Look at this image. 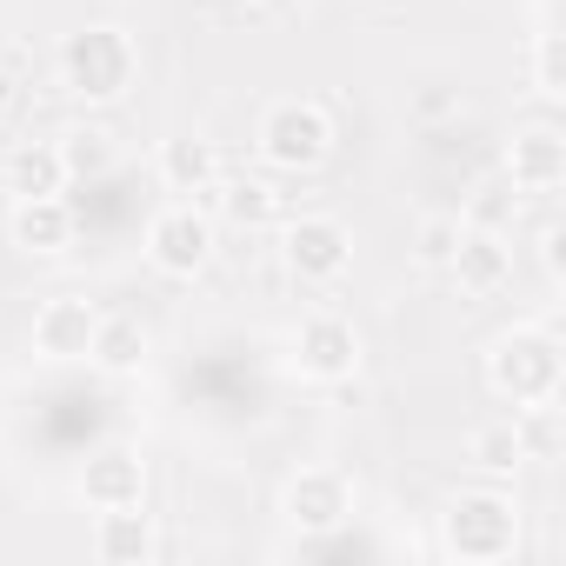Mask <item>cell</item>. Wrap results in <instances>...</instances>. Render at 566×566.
<instances>
[{
    "label": "cell",
    "instance_id": "11",
    "mask_svg": "<svg viewBox=\"0 0 566 566\" xmlns=\"http://www.w3.org/2000/svg\"><path fill=\"white\" fill-rule=\"evenodd\" d=\"M94 327H101V314L87 307V301H48L41 314H34V354L41 360H87V347H94Z\"/></svg>",
    "mask_w": 566,
    "mask_h": 566
},
{
    "label": "cell",
    "instance_id": "12",
    "mask_svg": "<svg viewBox=\"0 0 566 566\" xmlns=\"http://www.w3.org/2000/svg\"><path fill=\"white\" fill-rule=\"evenodd\" d=\"M81 500H87L94 513H101V506H140V500H147V467H140V453H127V447L94 453L87 473H81Z\"/></svg>",
    "mask_w": 566,
    "mask_h": 566
},
{
    "label": "cell",
    "instance_id": "20",
    "mask_svg": "<svg viewBox=\"0 0 566 566\" xmlns=\"http://www.w3.org/2000/svg\"><path fill=\"white\" fill-rule=\"evenodd\" d=\"M54 147H61L67 180H107V174H114V134H101V127H74V134H61Z\"/></svg>",
    "mask_w": 566,
    "mask_h": 566
},
{
    "label": "cell",
    "instance_id": "1",
    "mask_svg": "<svg viewBox=\"0 0 566 566\" xmlns=\"http://www.w3.org/2000/svg\"><path fill=\"white\" fill-rule=\"evenodd\" d=\"M440 553L460 566H500L520 553V506L493 486H467L440 513Z\"/></svg>",
    "mask_w": 566,
    "mask_h": 566
},
{
    "label": "cell",
    "instance_id": "22",
    "mask_svg": "<svg viewBox=\"0 0 566 566\" xmlns=\"http://www.w3.org/2000/svg\"><path fill=\"white\" fill-rule=\"evenodd\" d=\"M533 81H539V94H546V101H559V94H566V61H559V34H539V48H533Z\"/></svg>",
    "mask_w": 566,
    "mask_h": 566
},
{
    "label": "cell",
    "instance_id": "16",
    "mask_svg": "<svg viewBox=\"0 0 566 566\" xmlns=\"http://www.w3.org/2000/svg\"><path fill=\"white\" fill-rule=\"evenodd\" d=\"M147 354H154V340H147V327H140L134 314H101L94 347H87V360H94L101 374H140Z\"/></svg>",
    "mask_w": 566,
    "mask_h": 566
},
{
    "label": "cell",
    "instance_id": "15",
    "mask_svg": "<svg viewBox=\"0 0 566 566\" xmlns=\"http://www.w3.org/2000/svg\"><path fill=\"white\" fill-rule=\"evenodd\" d=\"M213 180H220L213 140H193V134L160 140V187H167V193H207Z\"/></svg>",
    "mask_w": 566,
    "mask_h": 566
},
{
    "label": "cell",
    "instance_id": "13",
    "mask_svg": "<svg viewBox=\"0 0 566 566\" xmlns=\"http://www.w3.org/2000/svg\"><path fill=\"white\" fill-rule=\"evenodd\" d=\"M14 247L21 253H67L74 247V207L61 193H41V200H14V220H8Z\"/></svg>",
    "mask_w": 566,
    "mask_h": 566
},
{
    "label": "cell",
    "instance_id": "19",
    "mask_svg": "<svg viewBox=\"0 0 566 566\" xmlns=\"http://www.w3.org/2000/svg\"><path fill=\"white\" fill-rule=\"evenodd\" d=\"M467 460H473L480 473H520V467H526V427H520V420H486V427H473Z\"/></svg>",
    "mask_w": 566,
    "mask_h": 566
},
{
    "label": "cell",
    "instance_id": "17",
    "mask_svg": "<svg viewBox=\"0 0 566 566\" xmlns=\"http://www.w3.org/2000/svg\"><path fill=\"white\" fill-rule=\"evenodd\" d=\"M61 187H67V167H61V147L54 140L14 147V160H8V193L14 200H41V193H61Z\"/></svg>",
    "mask_w": 566,
    "mask_h": 566
},
{
    "label": "cell",
    "instance_id": "14",
    "mask_svg": "<svg viewBox=\"0 0 566 566\" xmlns=\"http://www.w3.org/2000/svg\"><path fill=\"white\" fill-rule=\"evenodd\" d=\"M154 520L140 513V506H101V520H94V553L107 559V566H147L154 559Z\"/></svg>",
    "mask_w": 566,
    "mask_h": 566
},
{
    "label": "cell",
    "instance_id": "9",
    "mask_svg": "<svg viewBox=\"0 0 566 566\" xmlns=\"http://www.w3.org/2000/svg\"><path fill=\"white\" fill-rule=\"evenodd\" d=\"M506 180L520 193H553L566 180V134L559 127H520L506 140Z\"/></svg>",
    "mask_w": 566,
    "mask_h": 566
},
{
    "label": "cell",
    "instance_id": "2",
    "mask_svg": "<svg viewBox=\"0 0 566 566\" xmlns=\"http://www.w3.org/2000/svg\"><path fill=\"white\" fill-rule=\"evenodd\" d=\"M559 380H566V354L546 327H513L486 354V387L513 407H553Z\"/></svg>",
    "mask_w": 566,
    "mask_h": 566
},
{
    "label": "cell",
    "instance_id": "18",
    "mask_svg": "<svg viewBox=\"0 0 566 566\" xmlns=\"http://www.w3.org/2000/svg\"><path fill=\"white\" fill-rule=\"evenodd\" d=\"M207 193H213L220 220H233V227H273V220H280V193H273L266 180H247V174L227 180V174H220Z\"/></svg>",
    "mask_w": 566,
    "mask_h": 566
},
{
    "label": "cell",
    "instance_id": "7",
    "mask_svg": "<svg viewBox=\"0 0 566 566\" xmlns=\"http://www.w3.org/2000/svg\"><path fill=\"white\" fill-rule=\"evenodd\" d=\"M294 374L314 387H347L360 374V334L340 314H307L294 327Z\"/></svg>",
    "mask_w": 566,
    "mask_h": 566
},
{
    "label": "cell",
    "instance_id": "3",
    "mask_svg": "<svg viewBox=\"0 0 566 566\" xmlns=\"http://www.w3.org/2000/svg\"><path fill=\"white\" fill-rule=\"evenodd\" d=\"M54 61H61V87H67L74 101H87V107L120 101V94L134 87V74H140L134 34H120V28H81V34L61 41Z\"/></svg>",
    "mask_w": 566,
    "mask_h": 566
},
{
    "label": "cell",
    "instance_id": "5",
    "mask_svg": "<svg viewBox=\"0 0 566 566\" xmlns=\"http://www.w3.org/2000/svg\"><path fill=\"white\" fill-rule=\"evenodd\" d=\"M147 260H154L167 280H193V273H207V260H213V220H207L193 200L160 207V213L147 220Z\"/></svg>",
    "mask_w": 566,
    "mask_h": 566
},
{
    "label": "cell",
    "instance_id": "4",
    "mask_svg": "<svg viewBox=\"0 0 566 566\" xmlns=\"http://www.w3.org/2000/svg\"><path fill=\"white\" fill-rule=\"evenodd\" d=\"M260 160L280 167V174H307L334 154V114L321 101H273L260 114V134H253Z\"/></svg>",
    "mask_w": 566,
    "mask_h": 566
},
{
    "label": "cell",
    "instance_id": "8",
    "mask_svg": "<svg viewBox=\"0 0 566 566\" xmlns=\"http://www.w3.org/2000/svg\"><path fill=\"white\" fill-rule=\"evenodd\" d=\"M340 520H354V486H347V473H334V467H301V473L287 480V526H294V533H327V526H340Z\"/></svg>",
    "mask_w": 566,
    "mask_h": 566
},
{
    "label": "cell",
    "instance_id": "10",
    "mask_svg": "<svg viewBox=\"0 0 566 566\" xmlns=\"http://www.w3.org/2000/svg\"><path fill=\"white\" fill-rule=\"evenodd\" d=\"M447 273L460 280V294L486 301V294H500L506 280H513V247L500 233H486V227H467L460 247H453V260H447Z\"/></svg>",
    "mask_w": 566,
    "mask_h": 566
},
{
    "label": "cell",
    "instance_id": "21",
    "mask_svg": "<svg viewBox=\"0 0 566 566\" xmlns=\"http://www.w3.org/2000/svg\"><path fill=\"white\" fill-rule=\"evenodd\" d=\"M460 233H467V220H453V213L420 220V233H413V260H420V266H447L453 247H460Z\"/></svg>",
    "mask_w": 566,
    "mask_h": 566
},
{
    "label": "cell",
    "instance_id": "23",
    "mask_svg": "<svg viewBox=\"0 0 566 566\" xmlns=\"http://www.w3.org/2000/svg\"><path fill=\"white\" fill-rule=\"evenodd\" d=\"M0 107H8V81H0Z\"/></svg>",
    "mask_w": 566,
    "mask_h": 566
},
{
    "label": "cell",
    "instance_id": "6",
    "mask_svg": "<svg viewBox=\"0 0 566 566\" xmlns=\"http://www.w3.org/2000/svg\"><path fill=\"white\" fill-rule=\"evenodd\" d=\"M280 260H287V273L307 280V287H327V280H340L347 260H354V233L334 213H301V220H287V233H280Z\"/></svg>",
    "mask_w": 566,
    "mask_h": 566
}]
</instances>
